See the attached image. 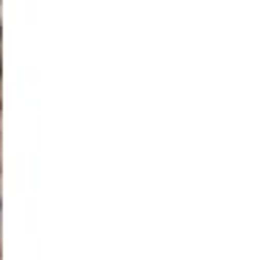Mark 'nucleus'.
Listing matches in <instances>:
<instances>
[]
</instances>
